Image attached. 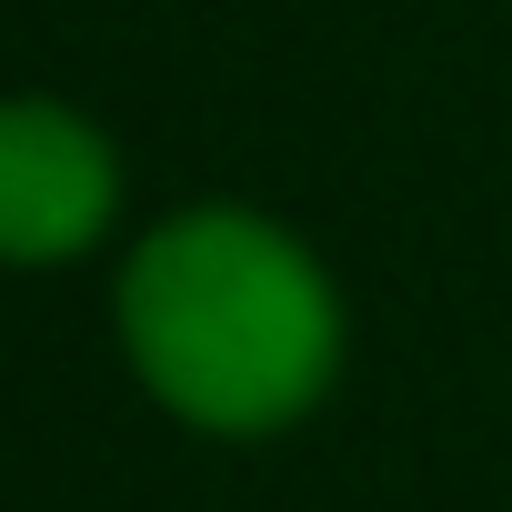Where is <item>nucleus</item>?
Segmentation results:
<instances>
[{
	"label": "nucleus",
	"instance_id": "f257e3e1",
	"mask_svg": "<svg viewBox=\"0 0 512 512\" xmlns=\"http://www.w3.org/2000/svg\"><path fill=\"white\" fill-rule=\"evenodd\" d=\"M121 332L151 392L211 432L292 422L342 352L332 292L302 262V241H282L251 211H191L151 231L121 282Z\"/></svg>",
	"mask_w": 512,
	"mask_h": 512
},
{
	"label": "nucleus",
	"instance_id": "f03ea898",
	"mask_svg": "<svg viewBox=\"0 0 512 512\" xmlns=\"http://www.w3.org/2000/svg\"><path fill=\"white\" fill-rule=\"evenodd\" d=\"M111 221V151L51 101H0V262H61Z\"/></svg>",
	"mask_w": 512,
	"mask_h": 512
}]
</instances>
